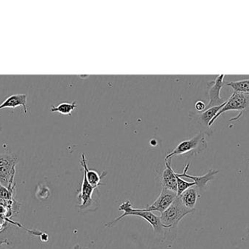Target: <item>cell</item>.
I'll return each instance as SVG.
<instances>
[{
    "label": "cell",
    "mask_w": 249,
    "mask_h": 249,
    "mask_svg": "<svg viewBox=\"0 0 249 249\" xmlns=\"http://www.w3.org/2000/svg\"><path fill=\"white\" fill-rule=\"evenodd\" d=\"M119 210L121 211H124V213L119 217L114 219L112 222L105 224V228H113L116 225L117 222L124 219V216H139V217L145 219L152 227L155 233L163 237H166L167 234H169L171 240H172L171 237H173L174 239L177 237V235L171 232V230H169L167 229V228L163 226V225L161 223L160 219L159 216L154 214L152 212L144 211L140 209H133L131 203H130L129 200L124 202L120 206Z\"/></svg>",
    "instance_id": "cell-1"
},
{
    "label": "cell",
    "mask_w": 249,
    "mask_h": 249,
    "mask_svg": "<svg viewBox=\"0 0 249 249\" xmlns=\"http://www.w3.org/2000/svg\"><path fill=\"white\" fill-rule=\"evenodd\" d=\"M194 211L195 210H191L185 207L181 202V198L177 197L172 204L163 213H161L159 217L161 223L165 228L177 232L178 223L182 220L183 218Z\"/></svg>",
    "instance_id": "cell-2"
},
{
    "label": "cell",
    "mask_w": 249,
    "mask_h": 249,
    "mask_svg": "<svg viewBox=\"0 0 249 249\" xmlns=\"http://www.w3.org/2000/svg\"><path fill=\"white\" fill-rule=\"evenodd\" d=\"M207 147V143L203 133H200L193 138L181 142L171 153L165 157V161L171 159L174 156H184L190 153L196 155L204 151Z\"/></svg>",
    "instance_id": "cell-3"
},
{
    "label": "cell",
    "mask_w": 249,
    "mask_h": 249,
    "mask_svg": "<svg viewBox=\"0 0 249 249\" xmlns=\"http://www.w3.org/2000/svg\"><path fill=\"white\" fill-rule=\"evenodd\" d=\"M97 187H93L88 182L86 175H83V183L81 189L78 193L79 201L78 209L82 213L96 211L100 206L99 199L96 198V190Z\"/></svg>",
    "instance_id": "cell-4"
},
{
    "label": "cell",
    "mask_w": 249,
    "mask_h": 249,
    "mask_svg": "<svg viewBox=\"0 0 249 249\" xmlns=\"http://www.w3.org/2000/svg\"><path fill=\"white\" fill-rule=\"evenodd\" d=\"M18 158L13 154H0V184L8 189H15V175Z\"/></svg>",
    "instance_id": "cell-5"
},
{
    "label": "cell",
    "mask_w": 249,
    "mask_h": 249,
    "mask_svg": "<svg viewBox=\"0 0 249 249\" xmlns=\"http://www.w3.org/2000/svg\"><path fill=\"white\" fill-rule=\"evenodd\" d=\"M249 104V94L242 93V92H234L231 97L228 101H225V105L222 107V109L218 112L216 116L209 123L208 127H212V124L215 122L216 119L222 114H225L227 111H242L247 108Z\"/></svg>",
    "instance_id": "cell-6"
},
{
    "label": "cell",
    "mask_w": 249,
    "mask_h": 249,
    "mask_svg": "<svg viewBox=\"0 0 249 249\" xmlns=\"http://www.w3.org/2000/svg\"><path fill=\"white\" fill-rule=\"evenodd\" d=\"M177 198V192L162 187L159 197L154 202L153 204L151 205L146 209H142V210L144 211H158L160 213H163Z\"/></svg>",
    "instance_id": "cell-7"
},
{
    "label": "cell",
    "mask_w": 249,
    "mask_h": 249,
    "mask_svg": "<svg viewBox=\"0 0 249 249\" xmlns=\"http://www.w3.org/2000/svg\"><path fill=\"white\" fill-rule=\"evenodd\" d=\"M224 79H225V75H219L216 77L215 80L209 83V102L206 106V109L222 105L225 102L220 96L221 90H222V86L225 84Z\"/></svg>",
    "instance_id": "cell-8"
},
{
    "label": "cell",
    "mask_w": 249,
    "mask_h": 249,
    "mask_svg": "<svg viewBox=\"0 0 249 249\" xmlns=\"http://www.w3.org/2000/svg\"><path fill=\"white\" fill-rule=\"evenodd\" d=\"M190 164H187L184 168V171L182 173H178V176L180 178H187L193 180L194 182H196V187H197L200 191H203L205 190L208 183L209 181H212L214 179L215 175L219 173V171H215V170L211 169L206 175H202V176H195V175H190L187 174L189 168H190Z\"/></svg>",
    "instance_id": "cell-9"
},
{
    "label": "cell",
    "mask_w": 249,
    "mask_h": 249,
    "mask_svg": "<svg viewBox=\"0 0 249 249\" xmlns=\"http://www.w3.org/2000/svg\"><path fill=\"white\" fill-rule=\"evenodd\" d=\"M80 164L84 169V174L86 175V179L90 185L97 187V188L99 186L102 185L101 181H102V178H105L107 175V172L106 171H104L102 174H99L97 171L89 169L88 167L87 159H86V156L84 153L81 154Z\"/></svg>",
    "instance_id": "cell-10"
},
{
    "label": "cell",
    "mask_w": 249,
    "mask_h": 249,
    "mask_svg": "<svg viewBox=\"0 0 249 249\" xmlns=\"http://www.w3.org/2000/svg\"><path fill=\"white\" fill-rule=\"evenodd\" d=\"M165 166L162 175V187L177 193V172L172 169L171 159L165 161Z\"/></svg>",
    "instance_id": "cell-11"
},
{
    "label": "cell",
    "mask_w": 249,
    "mask_h": 249,
    "mask_svg": "<svg viewBox=\"0 0 249 249\" xmlns=\"http://www.w3.org/2000/svg\"><path fill=\"white\" fill-rule=\"evenodd\" d=\"M26 101H27V96L25 94H16V95H11L0 105V111L4 108H16L18 107H22L25 114H27Z\"/></svg>",
    "instance_id": "cell-12"
},
{
    "label": "cell",
    "mask_w": 249,
    "mask_h": 249,
    "mask_svg": "<svg viewBox=\"0 0 249 249\" xmlns=\"http://www.w3.org/2000/svg\"><path fill=\"white\" fill-rule=\"evenodd\" d=\"M199 197H200V194H199L198 190L196 187L188 189L179 196L184 206L191 210H195V207H196Z\"/></svg>",
    "instance_id": "cell-13"
},
{
    "label": "cell",
    "mask_w": 249,
    "mask_h": 249,
    "mask_svg": "<svg viewBox=\"0 0 249 249\" xmlns=\"http://www.w3.org/2000/svg\"><path fill=\"white\" fill-rule=\"evenodd\" d=\"M77 107L75 101H73L72 102H63L57 106L51 107V111L52 113L61 114V115H71Z\"/></svg>",
    "instance_id": "cell-14"
},
{
    "label": "cell",
    "mask_w": 249,
    "mask_h": 249,
    "mask_svg": "<svg viewBox=\"0 0 249 249\" xmlns=\"http://www.w3.org/2000/svg\"><path fill=\"white\" fill-rule=\"evenodd\" d=\"M225 102L222 104V105H218V106L212 107V108L205 110L203 112H202L201 114L199 115L200 121L204 123L206 125L209 126V123L216 116L218 112L222 109V107L225 105Z\"/></svg>",
    "instance_id": "cell-15"
},
{
    "label": "cell",
    "mask_w": 249,
    "mask_h": 249,
    "mask_svg": "<svg viewBox=\"0 0 249 249\" xmlns=\"http://www.w3.org/2000/svg\"><path fill=\"white\" fill-rule=\"evenodd\" d=\"M226 85L232 88L234 92L249 94V79L240 81L230 82Z\"/></svg>",
    "instance_id": "cell-16"
},
{
    "label": "cell",
    "mask_w": 249,
    "mask_h": 249,
    "mask_svg": "<svg viewBox=\"0 0 249 249\" xmlns=\"http://www.w3.org/2000/svg\"><path fill=\"white\" fill-rule=\"evenodd\" d=\"M15 189H8L7 187H3L0 184V198L3 200H11L13 198Z\"/></svg>",
    "instance_id": "cell-17"
},
{
    "label": "cell",
    "mask_w": 249,
    "mask_h": 249,
    "mask_svg": "<svg viewBox=\"0 0 249 249\" xmlns=\"http://www.w3.org/2000/svg\"><path fill=\"white\" fill-rule=\"evenodd\" d=\"M14 213L11 209L6 206L0 205V218L3 219H10V218L14 216Z\"/></svg>",
    "instance_id": "cell-18"
},
{
    "label": "cell",
    "mask_w": 249,
    "mask_h": 249,
    "mask_svg": "<svg viewBox=\"0 0 249 249\" xmlns=\"http://www.w3.org/2000/svg\"><path fill=\"white\" fill-rule=\"evenodd\" d=\"M195 107H196V111H200V112L201 113L203 112V111L206 109V104L202 102V101H197V102H196Z\"/></svg>",
    "instance_id": "cell-19"
},
{
    "label": "cell",
    "mask_w": 249,
    "mask_h": 249,
    "mask_svg": "<svg viewBox=\"0 0 249 249\" xmlns=\"http://www.w3.org/2000/svg\"><path fill=\"white\" fill-rule=\"evenodd\" d=\"M7 224H8V222H7V220L0 218V232H2V231L5 229Z\"/></svg>",
    "instance_id": "cell-20"
},
{
    "label": "cell",
    "mask_w": 249,
    "mask_h": 249,
    "mask_svg": "<svg viewBox=\"0 0 249 249\" xmlns=\"http://www.w3.org/2000/svg\"><path fill=\"white\" fill-rule=\"evenodd\" d=\"M4 244H6V245H9V244H10V241L7 239H0V247H1V245H4Z\"/></svg>",
    "instance_id": "cell-21"
},
{
    "label": "cell",
    "mask_w": 249,
    "mask_h": 249,
    "mask_svg": "<svg viewBox=\"0 0 249 249\" xmlns=\"http://www.w3.org/2000/svg\"><path fill=\"white\" fill-rule=\"evenodd\" d=\"M74 249H82L81 247H80L79 245H76L74 247Z\"/></svg>",
    "instance_id": "cell-22"
}]
</instances>
